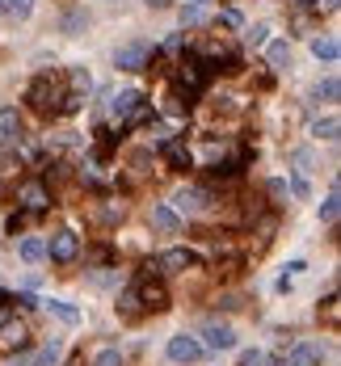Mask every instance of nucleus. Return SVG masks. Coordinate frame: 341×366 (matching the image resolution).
<instances>
[{"instance_id": "1", "label": "nucleus", "mask_w": 341, "mask_h": 366, "mask_svg": "<svg viewBox=\"0 0 341 366\" xmlns=\"http://www.w3.org/2000/svg\"><path fill=\"white\" fill-rule=\"evenodd\" d=\"M30 105L38 110V114H55L59 110V101H63V89H59V80L55 76H38L34 85H30Z\"/></svg>"}, {"instance_id": "2", "label": "nucleus", "mask_w": 341, "mask_h": 366, "mask_svg": "<svg viewBox=\"0 0 341 366\" xmlns=\"http://www.w3.org/2000/svg\"><path fill=\"white\" fill-rule=\"evenodd\" d=\"M135 299H140V308H147V312H164V308H169V291H164V282L152 278V274H144L140 282H135Z\"/></svg>"}, {"instance_id": "3", "label": "nucleus", "mask_w": 341, "mask_h": 366, "mask_svg": "<svg viewBox=\"0 0 341 366\" xmlns=\"http://www.w3.org/2000/svg\"><path fill=\"white\" fill-rule=\"evenodd\" d=\"M164 354H169V362H198L202 358V341L190 337V333H177V337H169V345H164Z\"/></svg>"}, {"instance_id": "4", "label": "nucleus", "mask_w": 341, "mask_h": 366, "mask_svg": "<svg viewBox=\"0 0 341 366\" xmlns=\"http://www.w3.org/2000/svg\"><path fill=\"white\" fill-rule=\"evenodd\" d=\"M236 345V328L232 324H224V320H206L202 324V350H232Z\"/></svg>"}, {"instance_id": "5", "label": "nucleus", "mask_w": 341, "mask_h": 366, "mask_svg": "<svg viewBox=\"0 0 341 366\" xmlns=\"http://www.w3.org/2000/svg\"><path fill=\"white\" fill-rule=\"evenodd\" d=\"M190 266H194V253L190 249H169V253H160L152 261V270H160V274H186Z\"/></svg>"}, {"instance_id": "6", "label": "nucleus", "mask_w": 341, "mask_h": 366, "mask_svg": "<svg viewBox=\"0 0 341 366\" xmlns=\"http://www.w3.org/2000/svg\"><path fill=\"white\" fill-rule=\"evenodd\" d=\"M202 206H206V189H198V185H182L173 194V211H182V215H198Z\"/></svg>"}, {"instance_id": "7", "label": "nucleus", "mask_w": 341, "mask_h": 366, "mask_svg": "<svg viewBox=\"0 0 341 366\" xmlns=\"http://www.w3.org/2000/svg\"><path fill=\"white\" fill-rule=\"evenodd\" d=\"M144 63H147V43H127L114 51V68H122V72H135Z\"/></svg>"}, {"instance_id": "8", "label": "nucleus", "mask_w": 341, "mask_h": 366, "mask_svg": "<svg viewBox=\"0 0 341 366\" xmlns=\"http://www.w3.org/2000/svg\"><path fill=\"white\" fill-rule=\"evenodd\" d=\"M320 362H325V345L320 341H299L287 354V366H320Z\"/></svg>"}, {"instance_id": "9", "label": "nucleus", "mask_w": 341, "mask_h": 366, "mask_svg": "<svg viewBox=\"0 0 341 366\" xmlns=\"http://www.w3.org/2000/svg\"><path fill=\"white\" fill-rule=\"evenodd\" d=\"M17 198H21L30 211H47L51 206V194H47V185L43 182H26L21 189H17Z\"/></svg>"}, {"instance_id": "10", "label": "nucleus", "mask_w": 341, "mask_h": 366, "mask_svg": "<svg viewBox=\"0 0 341 366\" xmlns=\"http://www.w3.org/2000/svg\"><path fill=\"white\" fill-rule=\"evenodd\" d=\"M135 105H140V89H122L114 101H110V118H118V122H127L131 114H135Z\"/></svg>"}, {"instance_id": "11", "label": "nucleus", "mask_w": 341, "mask_h": 366, "mask_svg": "<svg viewBox=\"0 0 341 366\" xmlns=\"http://www.w3.org/2000/svg\"><path fill=\"white\" fill-rule=\"evenodd\" d=\"M47 253L55 257V261H72V257H76V236H72V231H55L51 244H47Z\"/></svg>"}, {"instance_id": "12", "label": "nucleus", "mask_w": 341, "mask_h": 366, "mask_svg": "<svg viewBox=\"0 0 341 366\" xmlns=\"http://www.w3.org/2000/svg\"><path fill=\"white\" fill-rule=\"evenodd\" d=\"M21 139V118L17 110H0V147H13Z\"/></svg>"}, {"instance_id": "13", "label": "nucleus", "mask_w": 341, "mask_h": 366, "mask_svg": "<svg viewBox=\"0 0 341 366\" xmlns=\"http://www.w3.org/2000/svg\"><path fill=\"white\" fill-rule=\"evenodd\" d=\"M17 257H21L26 266H38V261L47 257V240H43V236H26V240L17 244Z\"/></svg>"}, {"instance_id": "14", "label": "nucleus", "mask_w": 341, "mask_h": 366, "mask_svg": "<svg viewBox=\"0 0 341 366\" xmlns=\"http://www.w3.org/2000/svg\"><path fill=\"white\" fill-rule=\"evenodd\" d=\"M152 228L156 231H182V215H177L169 202H160V206H152Z\"/></svg>"}, {"instance_id": "15", "label": "nucleus", "mask_w": 341, "mask_h": 366, "mask_svg": "<svg viewBox=\"0 0 341 366\" xmlns=\"http://www.w3.org/2000/svg\"><path fill=\"white\" fill-rule=\"evenodd\" d=\"M312 55L325 59V63H337L341 59V43L333 38V34H320V38H312Z\"/></svg>"}, {"instance_id": "16", "label": "nucleus", "mask_w": 341, "mask_h": 366, "mask_svg": "<svg viewBox=\"0 0 341 366\" xmlns=\"http://www.w3.org/2000/svg\"><path fill=\"white\" fill-rule=\"evenodd\" d=\"M26 324H17V320H9L4 328H0V350H21L26 345Z\"/></svg>"}, {"instance_id": "17", "label": "nucleus", "mask_w": 341, "mask_h": 366, "mask_svg": "<svg viewBox=\"0 0 341 366\" xmlns=\"http://www.w3.org/2000/svg\"><path fill=\"white\" fill-rule=\"evenodd\" d=\"M266 59H270V68H291V43L287 38L266 43Z\"/></svg>"}, {"instance_id": "18", "label": "nucleus", "mask_w": 341, "mask_h": 366, "mask_svg": "<svg viewBox=\"0 0 341 366\" xmlns=\"http://www.w3.org/2000/svg\"><path fill=\"white\" fill-rule=\"evenodd\" d=\"M34 13V0H0V17H13V21H26Z\"/></svg>"}, {"instance_id": "19", "label": "nucleus", "mask_w": 341, "mask_h": 366, "mask_svg": "<svg viewBox=\"0 0 341 366\" xmlns=\"http://www.w3.org/2000/svg\"><path fill=\"white\" fill-rule=\"evenodd\" d=\"M202 76H206V63H198V59H190V63L182 68V85H186L190 93L202 89Z\"/></svg>"}, {"instance_id": "20", "label": "nucleus", "mask_w": 341, "mask_h": 366, "mask_svg": "<svg viewBox=\"0 0 341 366\" xmlns=\"http://www.w3.org/2000/svg\"><path fill=\"white\" fill-rule=\"evenodd\" d=\"M164 156H169L173 169H190V152H186L182 139H169V143H164Z\"/></svg>"}, {"instance_id": "21", "label": "nucleus", "mask_w": 341, "mask_h": 366, "mask_svg": "<svg viewBox=\"0 0 341 366\" xmlns=\"http://www.w3.org/2000/svg\"><path fill=\"white\" fill-rule=\"evenodd\" d=\"M337 131H341V122L333 118V114H329V118H316V122H312V139H325V143H333V139H337Z\"/></svg>"}, {"instance_id": "22", "label": "nucleus", "mask_w": 341, "mask_h": 366, "mask_svg": "<svg viewBox=\"0 0 341 366\" xmlns=\"http://www.w3.org/2000/svg\"><path fill=\"white\" fill-rule=\"evenodd\" d=\"M47 308H51V316H55V320H63V324H80V312H76L72 303H63V299H47Z\"/></svg>"}, {"instance_id": "23", "label": "nucleus", "mask_w": 341, "mask_h": 366, "mask_svg": "<svg viewBox=\"0 0 341 366\" xmlns=\"http://www.w3.org/2000/svg\"><path fill=\"white\" fill-rule=\"evenodd\" d=\"M59 358H63V345H59V341H47V345L34 354V362L30 366H59Z\"/></svg>"}, {"instance_id": "24", "label": "nucleus", "mask_w": 341, "mask_h": 366, "mask_svg": "<svg viewBox=\"0 0 341 366\" xmlns=\"http://www.w3.org/2000/svg\"><path fill=\"white\" fill-rule=\"evenodd\" d=\"M337 215H341V194H337V185H333L329 198L320 202V219H325V224H337Z\"/></svg>"}, {"instance_id": "25", "label": "nucleus", "mask_w": 341, "mask_h": 366, "mask_svg": "<svg viewBox=\"0 0 341 366\" xmlns=\"http://www.w3.org/2000/svg\"><path fill=\"white\" fill-rule=\"evenodd\" d=\"M337 76H325L320 85H312V101H337Z\"/></svg>"}, {"instance_id": "26", "label": "nucleus", "mask_w": 341, "mask_h": 366, "mask_svg": "<svg viewBox=\"0 0 341 366\" xmlns=\"http://www.w3.org/2000/svg\"><path fill=\"white\" fill-rule=\"evenodd\" d=\"M68 80H72V93H80V97L93 89V76H89L85 68H72V72H68Z\"/></svg>"}, {"instance_id": "27", "label": "nucleus", "mask_w": 341, "mask_h": 366, "mask_svg": "<svg viewBox=\"0 0 341 366\" xmlns=\"http://www.w3.org/2000/svg\"><path fill=\"white\" fill-rule=\"evenodd\" d=\"M93 366H122V350H98V358H93Z\"/></svg>"}, {"instance_id": "28", "label": "nucleus", "mask_w": 341, "mask_h": 366, "mask_svg": "<svg viewBox=\"0 0 341 366\" xmlns=\"http://www.w3.org/2000/svg\"><path fill=\"white\" fill-rule=\"evenodd\" d=\"M291 194H295V198H303V202L312 198V185H308V177H303V173H295V177H291Z\"/></svg>"}, {"instance_id": "29", "label": "nucleus", "mask_w": 341, "mask_h": 366, "mask_svg": "<svg viewBox=\"0 0 341 366\" xmlns=\"http://www.w3.org/2000/svg\"><path fill=\"white\" fill-rule=\"evenodd\" d=\"M266 34H270L266 26H253V30H248L244 38H248V46H266Z\"/></svg>"}, {"instance_id": "30", "label": "nucleus", "mask_w": 341, "mask_h": 366, "mask_svg": "<svg viewBox=\"0 0 341 366\" xmlns=\"http://www.w3.org/2000/svg\"><path fill=\"white\" fill-rule=\"evenodd\" d=\"M219 26L236 30V26H241V13H236V9H224V13H219Z\"/></svg>"}, {"instance_id": "31", "label": "nucleus", "mask_w": 341, "mask_h": 366, "mask_svg": "<svg viewBox=\"0 0 341 366\" xmlns=\"http://www.w3.org/2000/svg\"><path fill=\"white\" fill-rule=\"evenodd\" d=\"M241 366H266V354H261V350H244Z\"/></svg>"}, {"instance_id": "32", "label": "nucleus", "mask_w": 341, "mask_h": 366, "mask_svg": "<svg viewBox=\"0 0 341 366\" xmlns=\"http://www.w3.org/2000/svg\"><path fill=\"white\" fill-rule=\"evenodd\" d=\"M9 320H13V299H4V295H0V328H4Z\"/></svg>"}, {"instance_id": "33", "label": "nucleus", "mask_w": 341, "mask_h": 366, "mask_svg": "<svg viewBox=\"0 0 341 366\" xmlns=\"http://www.w3.org/2000/svg\"><path fill=\"white\" fill-rule=\"evenodd\" d=\"M337 295H329V299H325V316H329V324H337Z\"/></svg>"}, {"instance_id": "34", "label": "nucleus", "mask_w": 341, "mask_h": 366, "mask_svg": "<svg viewBox=\"0 0 341 366\" xmlns=\"http://www.w3.org/2000/svg\"><path fill=\"white\" fill-rule=\"evenodd\" d=\"M80 26H89V17H85V13H72V17L63 21V30H80Z\"/></svg>"}, {"instance_id": "35", "label": "nucleus", "mask_w": 341, "mask_h": 366, "mask_svg": "<svg viewBox=\"0 0 341 366\" xmlns=\"http://www.w3.org/2000/svg\"><path fill=\"white\" fill-rule=\"evenodd\" d=\"M295 164H299V173H308L312 169V152H295Z\"/></svg>"}, {"instance_id": "36", "label": "nucleus", "mask_w": 341, "mask_h": 366, "mask_svg": "<svg viewBox=\"0 0 341 366\" xmlns=\"http://www.w3.org/2000/svg\"><path fill=\"white\" fill-rule=\"evenodd\" d=\"M316 9H329V13H333V9H337V0H316Z\"/></svg>"}, {"instance_id": "37", "label": "nucleus", "mask_w": 341, "mask_h": 366, "mask_svg": "<svg viewBox=\"0 0 341 366\" xmlns=\"http://www.w3.org/2000/svg\"><path fill=\"white\" fill-rule=\"evenodd\" d=\"M295 4H299V9H316V0H295Z\"/></svg>"}, {"instance_id": "38", "label": "nucleus", "mask_w": 341, "mask_h": 366, "mask_svg": "<svg viewBox=\"0 0 341 366\" xmlns=\"http://www.w3.org/2000/svg\"><path fill=\"white\" fill-rule=\"evenodd\" d=\"M147 4H152V9H164V4H169V0H147Z\"/></svg>"}, {"instance_id": "39", "label": "nucleus", "mask_w": 341, "mask_h": 366, "mask_svg": "<svg viewBox=\"0 0 341 366\" xmlns=\"http://www.w3.org/2000/svg\"><path fill=\"white\" fill-rule=\"evenodd\" d=\"M190 4H194V9H202V4H211V0H190Z\"/></svg>"}, {"instance_id": "40", "label": "nucleus", "mask_w": 341, "mask_h": 366, "mask_svg": "<svg viewBox=\"0 0 341 366\" xmlns=\"http://www.w3.org/2000/svg\"><path fill=\"white\" fill-rule=\"evenodd\" d=\"M114 4H118V0H114Z\"/></svg>"}]
</instances>
